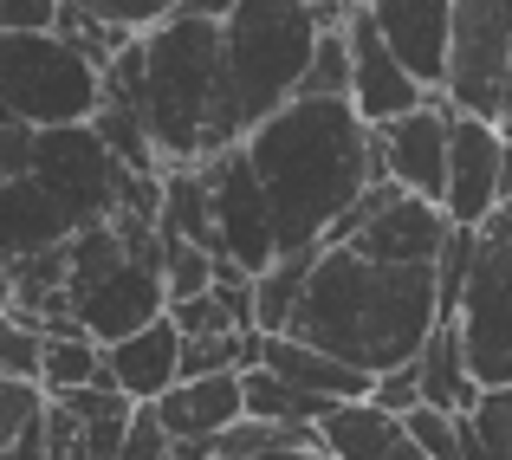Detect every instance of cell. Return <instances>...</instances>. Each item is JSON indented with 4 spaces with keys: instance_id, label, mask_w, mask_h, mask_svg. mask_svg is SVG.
Segmentation results:
<instances>
[{
    "instance_id": "6da1fadb",
    "label": "cell",
    "mask_w": 512,
    "mask_h": 460,
    "mask_svg": "<svg viewBox=\"0 0 512 460\" xmlns=\"http://www.w3.org/2000/svg\"><path fill=\"white\" fill-rule=\"evenodd\" d=\"M253 182L273 214V247L286 253H325L338 221L363 201V188L383 182L376 169V137L363 130V117L350 104L325 98H292L279 117H266L247 143Z\"/></svg>"
},
{
    "instance_id": "7a4b0ae2",
    "label": "cell",
    "mask_w": 512,
    "mask_h": 460,
    "mask_svg": "<svg viewBox=\"0 0 512 460\" xmlns=\"http://www.w3.org/2000/svg\"><path fill=\"white\" fill-rule=\"evenodd\" d=\"M435 324H441L435 266H376L357 260L350 247H325L279 337L376 383V376L422 357Z\"/></svg>"
},
{
    "instance_id": "3957f363",
    "label": "cell",
    "mask_w": 512,
    "mask_h": 460,
    "mask_svg": "<svg viewBox=\"0 0 512 460\" xmlns=\"http://www.w3.org/2000/svg\"><path fill=\"white\" fill-rule=\"evenodd\" d=\"M221 13L208 0L175 7L163 26L137 39L143 52V124H150L163 169H195L208 156L240 150L227 130V59H221Z\"/></svg>"
},
{
    "instance_id": "277c9868",
    "label": "cell",
    "mask_w": 512,
    "mask_h": 460,
    "mask_svg": "<svg viewBox=\"0 0 512 460\" xmlns=\"http://www.w3.org/2000/svg\"><path fill=\"white\" fill-rule=\"evenodd\" d=\"M344 26V7H305V0H240L221 13V59H227V130L247 143L266 117L299 98L318 33Z\"/></svg>"
},
{
    "instance_id": "5b68a950",
    "label": "cell",
    "mask_w": 512,
    "mask_h": 460,
    "mask_svg": "<svg viewBox=\"0 0 512 460\" xmlns=\"http://www.w3.org/2000/svg\"><path fill=\"white\" fill-rule=\"evenodd\" d=\"M104 78L59 33H0V111L26 130H85Z\"/></svg>"
},
{
    "instance_id": "8992f818",
    "label": "cell",
    "mask_w": 512,
    "mask_h": 460,
    "mask_svg": "<svg viewBox=\"0 0 512 460\" xmlns=\"http://www.w3.org/2000/svg\"><path fill=\"white\" fill-rule=\"evenodd\" d=\"M454 331H461V357H467V376L480 383V396L512 389V214L506 208L474 234Z\"/></svg>"
},
{
    "instance_id": "52a82bcc",
    "label": "cell",
    "mask_w": 512,
    "mask_h": 460,
    "mask_svg": "<svg viewBox=\"0 0 512 460\" xmlns=\"http://www.w3.org/2000/svg\"><path fill=\"white\" fill-rule=\"evenodd\" d=\"M506 72H512V0H454L448 78H441V98L454 104V117L500 124Z\"/></svg>"
},
{
    "instance_id": "ba28073f",
    "label": "cell",
    "mask_w": 512,
    "mask_h": 460,
    "mask_svg": "<svg viewBox=\"0 0 512 460\" xmlns=\"http://www.w3.org/2000/svg\"><path fill=\"white\" fill-rule=\"evenodd\" d=\"M448 234H454V227H448L441 208L402 195L396 182H370L363 201L338 221L331 247H350L357 260H376V266H441Z\"/></svg>"
},
{
    "instance_id": "9c48e42d",
    "label": "cell",
    "mask_w": 512,
    "mask_h": 460,
    "mask_svg": "<svg viewBox=\"0 0 512 460\" xmlns=\"http://www.w3.org/2000/svg\"><path fill=\"white\" fill-rule=\"evenodd\" d=\"M33 182L72 214L78 234L104 227L117 208H124V188H130V169L104 150L98 137L85 130H39L33 143Z\"/></svg>"
},
{
    "instance_id": "30bf717a",
    "label": "cell",
    "mask_w": 512,
    "mask_h": 460,
    "mask_svg": "<svg viewBox=\"0 0 512 460\" xmlns=\"http://www.w3.org/2000/svg\"><path fill=\"white\" fill-rule=\"evenodd\" d=\"M195 169H201L208 214H214V253L234 260L247 279H260L266 266L279 260V247H273V214H266V195H260V182H253L247 156L227 150V156L195 162Z\"/></svg>"
},
{
    "instance_id": "8fae6325",
    "label": "cell",
    "mask_w": 512,
    "mask_h": 460,
    "mask_svg": "<svg viewBox=\"0 0 512 460\" xmlns=\"http://www.w3.org/2000/svg\"><path fill=\"white\" fill-rule=\"evenodd\" d=\"M448 130H454V104L441 98V91H435V98H422V111H409V117H396V124L370 130L383 182H396L402 195L441 208V188H448Z\"/></svg>"
},
{
    "instance_id": "7c38bea8",
    "label": "cell",
    "mask_w": 512,
    "mask_h": 460,
    "mask_svg": "<svg viewBox=\"0 0 512 460\" xmlns=\"http://www.w3.org/2000/svg\"><path fill=\"white\" fill-rule=\"evenodd\" d=\"M500 169H506V143L493 124L454 117L448 130V188H441V214L454 234H480L500 214Z\"/></svg>"
},
{
    "instance_id": "4fadbf2b",
    "label": "cell",
    "mask_w": 512,
    "mask_h": 460,
    "mask_svg": "<svg viewBox=\"0 0 512 460\" xmlns=\"http://www.w3.org/2000/svg\"><path fill=\"white\" fill-rule=\"evenodd\" d=\"M344 46H350V111L363 117V130H383L396 117L422 111L428 91L396 65V52L376 39L370 7H344Z\"/></svg>"
},
{
    "instance_id": "5bb4252c",
    "label": "cell",
    "mask_w": 512,
    "mask_h": 460,
    "mask_svg": "<svg viewBox=\"0 0 512 460\" xmlns=\"http://www.w3.org/2000/svg\"><path fill=\"white\" fill-rule=\"evenodd\" d=\"M448 20H454V0H370L376 39L396 52V65L428 98L448 78Z\"/></svg>"
},
{
    "instance_id": "9a60e30c",
    "label": "cell",
    "mask_w": 512,
    "mask_h": 460,
    "mask_svg": "<svg viewBox=\"0 0 512 460\" xmlns=\"http://www.w3.org/2000/svg\"><path fill=\"white\" fill-rule=\"evenodd\" d=\"M156 428L175 441L182 460H208V441L240 422V376H201V383H175L156 402Z\"/></svg>"
},
{
    "instance_id": "2e32d148",
    "label": "cell",
    "mask_w": 512,
    "mask_h": 460,
    "mask_svg": "<svg viewBox=\"0 0 512 460\" xmlns=\"http://www.w3.org/2000/svg\"><path fill=\"white\" fill-rule=\"evenodd\" d=\"M175 357H182V337H175L169 318H156V324H143L137 337L104 350V383H111L130 409H156L175 389Z\"/></svg>"
},
{
    "instance_id": "e0dca14e",
    "label": "cell",
    "mask_w": 512,
    "mask_h": 460,
    "mask_svg": "<svg viewBox=\"0 0 512 460\" xmlns=\"http://www.w3.org/2000/svg\"><path fill=\"white\" fill-rule=\"evenodd\" d=\"M318 448H325V460H422L409 428L383 415L376 402H338L318 422Z\"/></svg>"
},
{
    "instance_id": "ac0fdd59",
    "label": "cell",
    "mask_w": 512,
    "mask_h": 460,
    "mask_svg": "<svg viewBox=\"0 0 512 460\" xmlns=\"http://www.w3.org/2000/svg\"><path fill=\"white\" fill-rule=\"evenodd\" d=\"M253 370H266V376H279V383H292V389H305V396H318V402H370V376H357V370H344V363H331V357H318V350H305V344H292V337H260V350H253Z\"/></svg>"
},
{
    "instance_id": "d6986e66",
    "label": "cell",
    "mask_w": 512,
    "mask_h": 460,
    "mask_svg": "<svg viewBox=\"0 0 512 460\" xmlns=\"http://www.w3.org/2000/svg\"><path fill=\"white\" fill-rule=\"evenodd\" d=\"M415 383H422V409L435 415H474L480 402V383L467 376V357H461V331H454V318H441L435 331H428L422 357H415Z\"/></svg>"
},
{
    "instance_id": "ffe728a7",
    "label": "cell",
    "mask_w": 512,
    "mask_h": 460,
    "mask_svg": "<svg viewBox=\"0 0 512 460\" xmlns=\"http://www.w3.org/2000/svg\"><path fill=\"white\" fill-rule=\"evenodd\" d=\"M240 415H247V422H273V428H318L331 415V402L305 396V389L279 383V376H266V370H247L240 376Z\"/></svg>"
},
{
    "instance_id": "44dd1931",
    "label": "cell",
    "mask_w": 512,
    "mask_h": 460,
    "mask_svg": "<svg viewBox=\"0 0 512 460\" xmlns=\"http://www.w3.org/2000/svg\"><path fill=\"white\" fill-rule=\"evenodd\" d=\"M163 240L214 253V214H208L201 169H163ZM214 260H221V253H214Z\"/></svg>"
},
{
    "instance_id": "7402d4cb",
    "label": "cell",
    "mask_w": 512,
    "mask_h": 460,
    "mask_svg": "<svg viewBox=\"0 0 512 460\" xmlns=\"http://www.w3.org/2000/svg\"><path fill=\"white\" fill-rule=\"evenodd\" d=\"M312 260L318 253H286V260H273L260 279H253V337H279L292 318V305H299L305 279H312Z\"/></svg>"
},
{
    "instance_id": "603a6c76",
    "label": "cell",
    "mask_w": 512,
    "mask_h": 460,
    "mask_svg": "<svg viewBox=\"0 0 512 460\" xmlns=\"http://www.w3.org/2000/svg\"><path fill=\"white\" fill-rule=\"evenodd\" d=\"M98 383H104V350L91 337H46V350H39V396H72V389H98Z\"/></svg>"
},
{
    "instance_id": "cb8c5ba5",
    "label": "cell",
    "mask_w": 512,
    "mask_h": 460,
    "mask_svg": "<svg viewBox=\"0 0 512 460\" xmlns=\"http://www.w3.org/2000/svg\"><path fill=\"white\" fill-rule=\"evenodd\" d=\"M299 98H325V104H350V46H344V26L318 33L312 65L299 78Z\"/></svg>"
},
{
    "instance_id": "d4e9b609",
    "label": "cell",
    "mask_w": 512,
    "mask_h": 460,
    "mask_svg": "<svg viewBox=\"0 0 512 460\" xmlns=\"http://www.w3.org/2000/svg\"><path fill=\"white\" fill-rule=\"evenodd\" d=\"M214 286V253L182 247V240H163V311L182 299H201Z\"/></svg>"
},
{
    "instance_id": "484cf974",
    "label": "cell",
    "mask_w": 512,
    "mask_h": 460,
    "mask_svg": "<svg viewBox=\"0 0 512 460\" xmlns=\"http://www.w3.org/2000/svg\"><path fill=\"white\" fill-rule=\"evenodd\" d=\"M39 350H46V337L26 318L0 311V383H33L39 389Z\"/></svg>"
},
{
    "instance_id": "4316f807",
    "label": "cell",
    "mask_w": 512,
    "mask_h": 460,
    "mask_svg": "<svg viewBox=\"0 0 512 460\" xmlns=\"http://www.w3.org/2000/svg\"><path fill=\"white\" fill-rule=\"evenodd\" d=\"M39 422H46V396H39L33 383H0V454L33 441Z\"/></svg>"
},
{
    "instance_id": "83f0119b",
    "label": "cell",
    "mask_w": 512,
    "mask_h": 460,
    "mask_svg": "<svg viewBox=\"0 0 512 460\" xmlns=\"http://www.w3.org/2000/svg\"><path fill=\"white\" fill-rule=\"evenodd\" d=\"M163 318L175 324V337H240V331H247V324H240L234 311H227L221 299H214V292H201V299H182V305H169Z\"/></svg>"
},
{
    "instance_id": "f1b7e54d",
    "label": "cell",
    "mask_w": 512,
    "mask_h": 460,
    "mask_svg": "<svg viewBox=\"0 0 512 460\" xmlns=\"http://www.w3.org/2000/svg\"><path fill=\"white\" fill-rule=\"evenodd\" d=\"M467 428H474V441H480V454H487V460H512V389L480 396L474 415H467Z\"/></svg>"
},
{
    "instance_id": "f546056e",
    "label": "cell",
    "mask_w": 512,
    "mask_h": 460,
    "mask_svg": "<svg viewBox=\"0 0 512 460\" xmlns=\"http://www.w3.org/2000/svg\"><path fill=\"white\" fill-rule=\"evenodd\" d=\"M461 422H467V415H461ZM461 422H454V415H435V409L402 415V428H409V441H415L422 460H461Z\"/></svg>"
},
{
    "instance_id": "4dcf8cb0",
    "label": "cell",
    "mask_w": 512,
    "mask_h": 460,
    "mask_svg": "<svg viewBox=\"0 0 512 460\" xmlns=\"http://www.w3.org/2000/svg\"><path fill=\"white\" fill-rule=\"evenodd\" d=\"M370 402H376L383 415H396V422L422 409V383H415V363H402V370L376 376V383H370Z\"/></svg>"
},
{
    "instance_id": "1f68e13d",
    "label": "cell",
    "mask_w": 512,
    "mask_h": 460,
    "mask_svg": "<svg viewBox=\"0 0 512 460\" xmlns=\"http://www.w3.org/2000/svg\"><path fill=\"white\" fill-rule=\"evenodd\" d=\"M117 460H182V454H175V441L156 428V415L137 409V415H130V435H124V454H117Z\"/></svg>"
},
{
    "instance_id": "d6a6232c",
    "label": "cell",
    "mask_w": 512,
    "mask_h": 460,
    "mask_svg": "<svg viewBox=\"0 0 512 460\" xmlns=\"http://www.w3.org/2000/svg\"><path fill=\"white\" fill-rule=\"evenodd\" d=\"M52 0H0V33H46Z\"/></svg>"
},
{
    "instance_id": "836d02e7",
    "label": "cell",
    "mask_w": 512,
    "mask_h": 460,
    "mask_svg": "<svg viewBox=\"0 0 512 460\" xmlns=\"http://www.w3.org/2000/svg\"><path fill=\"white\" fill-rule=\"evenodd\" d=\"M493 130H500V143L512 150V72H506V104H500V124H493Z\"/></svg>"
},
{
    "instance_id": "e575fe53",
    "label": "cell",
    "mask_w": 512,
    "mask_h": 460,
    "mask_svg": "<svg viewBox=\"0 0 512 460\" xmlns=\"http://www.w3.org/2000/svg\"><path fill=\"white\" fill-rule=\"evenodd\" d=\"M7 305H13V260L0 253V311H7Z\"/></svg>"
},
{
    "instance_id": "d590c367",
    "label": "cell",
    "mask_w": 512,
    "mask_h": 460,
    "mask_svg": "<svg viewBox=\"0 0 512 460\" xmlns=\"http://www.w3.org/2000/svg\"><path fill=\"white\" fill-rule=\"evenodd\" d=\"M0 460H46V448H39V435H33V441H20L13 454H0Z\"/></svg>"
},
{
    "instance_id": "8d00e7d4",
    "label": "cell",
    "mask_w": 512,
    "mask_h": 460,
    "mask_svg": "<svg viewBox=\"0 0 512 460\" xmlns=\"http://www.w3.org/2000/svg\"><path fill=\"white\" fill-rule=\"evenodd\" d=\"M500 208L512 214V150H506V169H500Z\"/></svg>"
},
{
    "instance_id": "74e56055",
    "label": "cell",
    "mask_w": 512,
    "mask_h": 460,
    "mask_svg": "<svg viewBox=\"0 0 512 460\" xmlns=\"http://www.w3.org/2000/svg\"><path fill=\"white\" fill-rule=\"evenodd\" d=\"M260 460H325L318 448H286V454H260Z\"/></svg>"
}]
</instances>
